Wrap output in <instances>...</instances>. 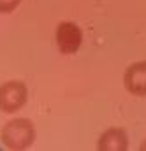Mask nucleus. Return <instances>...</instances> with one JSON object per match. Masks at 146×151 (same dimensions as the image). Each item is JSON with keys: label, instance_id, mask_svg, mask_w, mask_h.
Instances as JSON below:
<instances>
[{"label": "nucleus", "instance_id": "f257e3e1", "mask_svg": "<svg viewBox=\"0 0 146 151\" xmlns=\"http://www.w3.org/2000/svg\"><path fill=\"white\" fill-rule=\"evenodd\" d=\"M0 141L7 150H27L35 141V125L28 118H12L0 130Z\"/></svg>", "mask_w": 146, "mask_h": 151}, {"label": "nucleus", "instance_id": "20e7f679", "mask_svg": "<svg viewBox=\"0 0 146 151\" xmlns=\"http://www.w3.org/2000/svg\"><path fill=\"white\" fill-rule=\"evenodd\" d=\"M123 86L134 97H146V62H136L127 67Z\"/></svg>", "mask_w": 146, "mask_h": 151}, {"label": "nucleus", "instance_id": "7ed1b4c3", "mask_svg": "<svg viewBox=\"0 0 146 151\" xmlns=\"http://www.w3.org/2000/svg\"><path fill=\"white\" fill-rule=\"evenodd\" d=\"M55 42L62 55H74L83 44V30L74 21H62L55 30Z\"/></svg>", "mask_w": 146, "mask_h": 151}, {"label": "nucleus", "instance_id": "0eeeda50", "mask_svg": "<svg viewBox=\"0 0 146 151\" xmlns=\"http://www.w3.org/2000/svg\"><path fill=\"white\" fill-rule=\"evenodd\" d=\"M139 150H143V151H146V139L141 142V146H139Z\"/></svg>", "mask_w": 146, "mask_h": 151}, {"label": "nucleus", "instance_id": "39448f33", "mask_svg": "<svg viewBox=\"0 0 146 151\" xmlns=\"http://www.w3.org/2000/svg\"><path fill=\"white\" fill-rule=\"evenodd\" d=\"M129 148V135L121 127H111L104 130L97 141V150L100 151H125Z\"/></svg>", "mask_w": 146, "mask_h": 151}, {"label": "nucleus", "instance_id": "423d86ee", "mask_svg": "<svg viewBox=\"0 0 146 151\" xmlns=\"http://www.w3.org/2000/svg\"><path fill=\"white\" fill-rule=\"evenodd\" d=\"M21 0H0V14H11L18 9Z\"/></svg>", "mask_w": 146, "mask_h": 151}, {"label": "nucleus", "instance_id": "f03ea898", "mask_svg": "<svg viewBox=\"0 0 146 151\" xmlns=\"http://www.w3.org/2000/svg\"><path fill=\"white\" fill-rule=\"evenodd\" d=\"M27 102H28V90L25 83L12 79L0 84V113H18L20 109L25 107Z\"/></svg>", "mask_w": 146, "mask_h": 151}]
</instances>
